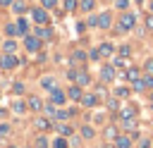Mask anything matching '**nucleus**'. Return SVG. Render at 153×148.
<instances>
[{
    "mask_svg": "<svg viewBox=\"0 0 153 148\" xmlns=\"http://www.w3.org/2000/svg\"><path fill=\"white\" fill-rule=\"evenodd\" d=\"M67 79H69V81H74V84H76V86H81V88L91 84V76H88V72H86V69H69V72H67Z\"/></svg>",
    "mask_w": 153,
    "mask_h": 148,
    "instance_id": "f257e3e1",
    "label": "nucleus"
},
{
    "mask_svg": "<svg viewBox=\"0 0 153 148\" xmlns=\"http://www.w3.org/2000/svg\"><path fill=\"white\" fill-rule=\"evenodd\" d=\"M134 24H136V17H134L131 12H124V14L120 17V21H117V31H120V33L131 31V29H134Z\"/></svg>",
    "mask_w": 153,
    "mask_h": 148,
    "instance_id": "f03ea898",
    "label": "nucleus"
},
{
    "mask_svg": "<svg viewBox=\"0 0 153 148\" xmlns=\"http://www.w3.org/2000/svg\"><path fill=\"white\" fill-rule=\"evenodd\" d=\"M48 103H50V105H55V107H57V105H65V103H67L65 91H62V88H53V91L48 93Z\"/></svg>",
    "mask_w": 153,
    "mask_h": 148,
    "instance_id": "7ed1b4c3",
    "label": "nucleus"
},
{
    "mask_svg": "<svg viewBox=\"0 0 153 148\" xmlns=\"http://www.w3.org/2000/svg\"><path fill=\"white\" fill-rule=\"evenodd\" d=\"M0 67H2L5 72H12V69L19 67V57H17V55H2V57H0Z\"/></svg>",
    "mask_w": 153,
    "mask_h": 148,
    "instance_id": "20e7f679",
    "label": "nucleus"
},
{
    "mask_svg": "<svg viewBox=\"0 0 153 148\" xmlns=\"http://www.w3.org/2000/svg\"><path fill=\"white\" fill-rule=\"evenodd\" d=\"M24 103H26V110H29V112H43V105H45L38 95H29Z\"/></svg>",
    "mask_w": 153,
    "mask_h": 148,
    "instance_id": "39448f33",
    "label": "nucleus"
},
{
    "mask_svg": "<svg viewBox=\"0 0 153 148\" xmlns=\"http://www.w3.org/2000/svg\"><path fill=\"white\" fill-rule=\"evenodd\" d=\"M31 17H33V21L38 26H45L48 24V10H43V7H33L31 10Z\"/></svg>",
    "mask_w": 153,
    "mask_h": 148,
    "instance_id": "423d86ee",
    "label": "nucleus"
},
{
    "mask_svg": "<svg viewBox=\"0 0 153 148\" xmlns=\"http://www.w3.org/2000/svg\"><path fill=\"white\" fill-rule=\"evenodd\" d=\"M24 48H26V53H38L41 50V41L36 38V36H24Z\"/></svg>",
    "mask_w": 153,
    "mask_h": 148,
    "instance_id": "0eeeda50",
    "label": "nucleus"
},
{
    "mask_svg": "<svg viewBox=\"0 0 153 148\" xmlns=\"http://www.w3.org/2000/svg\"><path fill=\"white\" fill-rule=\"evenodd\" d=\"M65 95H67V100L79 103V100H81V95H84V88H81V86H76V84H72V86L65 91Z\"/></svg>",
    "mask_w": 153,
    "mask_h": 148,
    "instance_id": "6e6552de",
    "label": "nucleus"
},
{
    "mask_svg": "<svg viewBox=\"0 0 153 148\" xmlns=\"http://www.w3.org/2000/svg\"><path fill=\"white\" fill-rule=\"evenodd\" d=\"M122 76H124V81L134 84V81H139V79H141V69H139V67H131V64H129V67L124 69V74H122Z\"/></svg>",
    "mask_w": 153,
    "mask_h": 148,
    "instance_id": "1a4fd4ad",
    "label": "nucleus"
},
{
    "mask_svg": "<svg viewBox=\"0 0 153 148\" xmlns=\"http://www.w3.org/2000/svg\"><path fill=\"white\" fill-rule=\"evenodd\" d=\"M53 127H55V131H57L62 138H69V136H74V127H69V124H65V122H55Z\"/></svg>",
    "mask_w": 153,
    "mask_h": 148,
    "instance_id": "9d476101",
    "label": "nucleus"
},
{
    "mask_svg": "<svg viewBox=\"0 0 153 148\" xmlns=\"http://www.w3.org/2000/svg\"><path fill=\"white\" fill-rule=\"evenodd\" d=\"M112 148H134V141L129 138V134H120L112 141Z\"/></svg>",
    "mask_w": 153,
    "mask_h": 148,
    "instance_id": "9b49d317",
    "label": "nucleus"
},
{
    "mask_svg": "<svg viewBox=\"0 0 153 148\" xmlns=\"http://www.w3.org/2000/svg\"><path fill=\"white\" fill-rule=\"evenodd\" d=\"M115 115H117L120 119H131V117H136V107H134V105H122Z\"/></svg>",
    "mask_w": 153,
    "mask_h": 148,
    "instance_id": "f8f14e48",
    "label": "nucleus"
},
{
    "mask_svg": "<svg viewBox=\"0 0 153 148\" xmlns=\"http://www.w3.org/2000/svg\"><path fill=\"white\" fill-rule=\"evenodd\" d=\"M33 36H36L41 43H43V41H50V38H53V29H50V26H36V33H33Z\"/></svg>",
    "mask_w": 153,
    "mask_h": 148,
    "instance_id": "ddd939ff",
    "label": "nucleus"
},
{
    "mask_svg": "<svg viewBox=\"0 0 153 148\" xmlns=\"http://www.w3.org/2000/svg\"><path fill=\"white\" fill-rule=\"evenodd\" d=\"M79 103H81V105H84V107H96V105H98V103H100V98H98V95H96V93H84V95H81V100H79Z\"/></svg>",
    "mask_w": 153,
    "mask_h": 148,
    "instance_id": "4468645a",
    "label": "nucleus"
},
{
    "mask_svg": "<svg viewBox=\"0 0 153 148\" xmlns=\"http://www.w3.org/2000/svg\"><path fill=\"white\" fill-rule=\"evenodd\" d=\"M100 79H103L105 84H110V81L115 79V67H112V64H103V67H100Z\"/></svg>",
    "mask_w": 153,
    "mask_h": 148,
    "instance_id": "2eb2a0df",
    "label": "nucleus"
},
{
    "mask_svg": "<svg viewBox=\"0 0 153 148\" xmlns=\"http://www.w3.org/2000/svg\"><path fill=\"white\" fill-rule=\"evenodd\" d=\"M33 127H36V131H48V129H53V122L48 117H36L33 119Z\"/></svg>",
    "mask_w": 153,
    "mask_h": 148,
    "instance_id": "dca6fc26",
    "label": "nucleus"
},
{
    "mask_svg": "<svg viewBox=\"0 0 153 148\" xmlns=\"http://www.w3.org/2000/svg\"><path fill=\"white\" fill-rule=\"evenodd\" d=\"M103 136H105L108 141H115V138L120 136V129H117L115 124H105V127H103Z\"/></svg>",
    "mask_w": 153,
    "mask_h": 148,
    "instance_id": "f3484780",
    "label": "nucleus"
},
{
    "mask_svg": "<svg viewBox=\"0 0 153 148\" xmlns=\"http://www.w3.org/2000/svg\"><path fill=\"white\" fill-rule=\"evenodd\" d=\"M0 48H2L5 55H14V50H17V41H14V38H7V41L0 43Z\"/></svg>",
    "mask_w": 153,
    "mask_h": 148,
    "instance_id": "a211bd4d",
    "label": "nucleus"
},
{
    "mask_svg": "<svg viewBox=\"0 0 153 148\" xmlns=\"http://www.w3.org/2000/svg\"><path fill=\"white\" fill-rule=\"evenodd\" d=\"M96 136V131H93V127L91 124H84V127H79V138H84V141H91Z\"/></svg>",
    "mask_w": 153,
    "mask_h": 148,
    "instance_id": "6ab92c4d",
    "label": "nucleus"
},
{
    "mask_svg": "<svg viewBox=\"0 0 153 148\" xmlns=\"http://www.w3.org/2000/svg\"><path fill=\"white\" fill-rule=\"evenodd\" d=\"M112 53H115V45L112 43H100L98 45V55L100 57H112Z\"/></svg>",
    "mask_w": 153,
    "mask_h": 148,
    "instance_id": "aec40b11",
    "label": "nucleus"
},
{
    "mask_svg": "<svg viewBox=\"0 0 153 148\" xmlns=\"http://www.w3.org/2000/svg\"><path fill=\"white\" fill-rule=\"evenodd\" d=\"M10 7H12V12H17V14H24V12L29 10V5H26L24 0H14V2L10 5Z\"/></svg>",
    "mask_w": 153,
    "mask_h": 148,
    "instance_id": "412c9836",
    "label": "nucleus"
},
{
    "mask_svg": "<svg viewBox=\"0 0 153 148\" xmlns=\"http://www.w3.org/2000/svg\"><path fill=\"white\" fill-rule=\"evenodd\" d=\"M110 24H112V17L110 14H98V29H110Z\"/></svg>",
    "mask_w": 153,
    "mask_h": 148,
    "instance_id": "4be33fe9",
    "label": "nucleus"
},
{
    "mask_svg": "<svg viewBox=\"0 0 153 148\" xmlns=\"http://www.w3.org/2000/svg\"><path fill=\"white\" fill-rule=\"evenodd\" d=\"M41 86H43V88H45L48 93H50L53 88H57V86H55V79H53V76H43V79H41Z\"/></svg>",
    "mask_w": 153,
    "mask_h": 148,
    "instance_id": "5701e85b",
    "label": "nucleus"
},
{
    "mask_svg": "<svg viewBox=\"0 0 153 148\" xmlns=\"http://www.w3.org/2000/svg\"><path fill=\"white\" fill-rule=\"evenodd\" d=\"M129 93H131V88H127V86H117V88H115V98H117V100L129 98Z\"/></svg>",
    "mask_w": 153,
    "mask_h": 148,
    "instance_id": "b1692460",
    "label": "nucleus"
},
{
    "mask_svg": "<svg viewBox=\"0 0 153 148\" xmlns=\"http://www.w3.org/2000/svg\"><path fill=\"white\" fill-rule=\"evenodd\" d=\"M122 127H124V131H129V134L136 131V127H139V124H136V117H131V119H122Z\"/></svg>",
    "mask_w": 153,
    "mask_h": 148,
    "instance_id": "393cba45",
    "label": "nucleus"
},
{
    "mask_svg": "<svg viewBox=\"0 0 153 148\" xmlns=\"http://www.w3.org/2000/svg\"><path fill=\"white\" fill-rule=\"evenodd\" d=\"M17 29H19L22 36H26V33H29V21H26L24 17H19V19H17Z\"/></svg>",
    "mask_w": 153,
    "mask_h": 148,
    "instance_id": "a878e982",
    "label": "nucleus"
},
{
    "mask_svg": "<svg viewBox=\"0 0 153 148\" xmlns=\"http://www.w3.org/2000/svg\"><path fill=\"white\" fill-rule=\"evenodd\" d=\"M110 64H112L115 69H127V67H129V62H127L124 57H120V55H117V57H115V60H112Z\"/></svg>",
    "mask_w": 153,
    "mask_h": 148,
    "instance_id": "bb28decb",
    "label": "nucleus"
},
{
    "mask_svg": "<svg viewBox=\"0 0 153 148\" xmlns=\"http://www.w3.org/2000/svg\"><path fill=\"white\" fill-rule=\"evenodd\" d=\"M12 112H14V115H24V112H26V103H24V100L12 103Z\"/></svg>",
    "mask_w": 153,
    "mask_h": 148,
    "instance_id": "cd10ccee",
    "label": "nucleus"
},
{
    "mask_svg": "<svg viewBox=\"0 0 153 148\" xmlns=\"http://www.w3.org/2000/svg\"><path fill=\"white\" fill-rule=\"evenodd\" d=\"M43 112H45V117H48V119H55L57 107H55V105H50V103H45V105H43Z\"/></svg>",
    "mask_w": 153,
    "mask_h": 148,
    "instance_id": "c85d7f7f",
    "label": "nucleus"
},
{
    "mask_svg": "<svg viewBox=\"0 0 153 148\" xmlns=\"http://www.w3.org/2000/svg\"><path fill=\"white\" fill-rule=\"evenodd\" d=\"M50 148H69V138H62V136H57V138L50 143Z\"/></svg>",
    "mask_w": 153,
    "mask_h": 148,
    "instance_id": "c756f323",
    "label": "nucleus"
},
{
    "mask_svg": "<svg viewBox=\"0 0 153 148\" xmlns=\"http://www.w3.org/2000/svg\"><path fill=\"white\" fill-rule=\"evenodd\" d=\"M5 33H7V38H14V36H19V29H17V24H5Z\"/></svg>",
    "mask_w": 153,
    "mask_h": 148,
    "instance_id": "7c9ffc66",
    "label": "nucleus"
},
{
    "mask_svg": "<svg viewBox=\"0 0 153 148\" xmlns=\"http://www.w3.org/2000/svg\"><path fill=\"white\" fill-rule=\"evenodd\" d=\"M96 7V0H79V10H84V12H91Z\"/></svg>",
    "mask_w": 153,
    "mask_h": 148,
    "instance_id": "2f4dec72",
    "label": "nucleus"
},
{
    "mask_svg": "<svg viewBox=\"0 0 153 148\" xmlns=\"http://www.w3.org/2000/svg\"><path fill=\"white\" fill-rule=\"evenodd\" d=\"M136 148H153V141H151L148 136H141V138L136 141Z\"/></svg>",
    "mask_w": 153,
    "mask_h": 148,
    "instance_id": "473e14b6",
    "label": "nucleus"
},
{
    "mask_svg": "<svg viewBox=\"0 0 153 148\" xmlns=\"http://www.w3.org/2000/svg\"><path fill=\"white\" fill-rule=\"evenodd\" d=\"M10 134H12V127H10L7 122H2V124H0V138H7Z\"/></svg>",
    "mask_w": 153,
    "mask_h": 148,
    "instance_id": "72a5a7b5",
    "label": "nucleus"
},
{
    "mask_svg": "<svg viewBox=\"0 0 153 148\" xmlns=\"http://www.w3.org/2000/svg\"><path fill=\"white\" fill-rule=\"evenodd\" d=\"M76 5H79L76 0H65V2H62V7H65V12H74V10H76Z\"/></svg>",
    "mask_w": 153,
    "mask_h": 148,
    "instance_id": "f704fd0d",
    "label": "nucleus"
},
{
    "mask_svg": "<svg viewBox=\"0 0 153 148\" xmlns=\"http://www.w3.org/2000/svg\"><path fill=\"white\" fill-rule=\"evenodd\" d=\"M141 84H143V88H153V74H143Z\"/></svg>",
    "mask_w": 153,
    "mask_h": 148,
    "instance_id": "c9c22d12",
    "label": "nucleus"
},
{
    "mask_svg": "<svg viewBox=\"0 0 153 148\" xmlns=\"http://www.w3.org/2000/svg\"><path fill=\"white\" fill-rule=\"evenodd\" d=\"M117 53H120V57H124V60H127V57L131 55V48H129V45H120V48H117Z\"/></svg>",
    "mask_w": 153,
    "mask_h": 148,
    "instance_id": "e433bc0d",
    "label": "nucleus"
},
{
    "mask_svg": "<svg viewBox=\"0 0 153 148\" xmlns=\"http://www.w3.org/2000/svg\"><path fill=\"white\" fill-rule=\"evenodd\" d=\"M108 110L117 112V110H120V100H117V98H108Z\"/></svg>",
    "mask_w": 153,
    "mask_h": 148,
    "instance_id": "4c0bfd02",
    "label": "nucleus"
},
{
    "mask_svg": "<svg viewBox=\"0 0 153 148\" xmlns=\"http://www.w3.org/2000/svg\"><path fill=\"white\" fill-rule=\"evenodd\" d=\"M33 148H48V138H45V136H36Z\"/></svg>",
    "mask_w": 153,
    "mask_h": 148,
    "instance_id": "58836bf2",
    "label": "nucleus"
},
{
    "mask_svg": "<svg viewBox=\"0 0 153 148\" xmlns=\"http://www.w3.org/2000/svg\"><path fill=\"white\" fill-rule=\"evenodd\" d=\"M72 60H74V62H84V60H86V53H84V50H74Z\"/></svg>",
    "mask_w": 153,
    "mask_h": 148,
    "instance_id": "ea45409f",
    "label": "nucleus"
},
{
    "mask_svg": "<svg viewBox=\"0 0 153 148\" xmlns=\"http://www.w3.org/2000/svg\"><path fill=\"white\" fill-rule=\"evenodd\" d=\"M115 7H117V10H122V12H127V7H129V0H115Z\"/></svg>",
    "mask_w": 153,
    "mask_h": 148,
    "instance_id": "a19ab883",
    "label": "nucleus"
},
{
    "mask_svg": "<svg viewBox=\"0 0 153 148\" xmlns=\"http://www.w3.org/2000/svg\"><path fill=\"white\" fill-rule=\"evenodd\" d=\"M12 91H14L17 95H22V93H24V84H22V81H14V86H12Z\"/></svg>",
    "mask_w": 153,
    "mask_h": 148,
    "instance_id": "79ce46f5",
    "label": "nucleus"
},
{
    "mask_svg": "<svg viewBox=\"0 0 153 148\" xmlns=\"http://www.w3.org/2000/svg\"><path fill=\"white\" fill-rule=\"evenodd\" d=\"M57 5V0H41V7L43 10H50V7H55Z\"/></svg>",
    "mask_w": 153,
    "mask_h": 148,
    "instance_id": "37998d69",
    "label": "nucleus"
},
{
    "mask_svg": "<svg viewBox=\"0 0 153 148\" xmlns=\"http://www.w3.org/2000/svg\"><path fill=\"white\" fill-rule=\"evenodd\" d=\"M143 69H146V74H153V57H151V60H146Z\"/></svg>",
    "mask_w": 153,
    "mask_h": 148,
    "instance_id": "c03bdc74",
    "label": "nucleus"
},
{
    "mask_svg": "<svg viewBox=\"0 0 153 148\" xmlns=\"http://www.w3.org/2000/svg\"><path fill=\"white\" fill-rule=\"evenodd\" d=\"M96 95H98V98H103V95H108V91H105L103 86H96Z\"/></svg>",
    "mask_w": 153,
    "mask_h": 148,
    "instance_id": "a18cd8bd",
    "label": "nucleus"
},
{
    "mask_svg": "<svg viewBox=\"0 0 153 148\" xmlns=\"http://www.w3.org/2000/svg\"><path fill=\"white\" fill-rule=\"evenodd\" d=\"M88 57H91V60H100V55H98V48H93V50L88 53Z\"/></svg>",
    "mask_w": 153,
    "mask_h": 148,
    "instance_id": "49530a36",
    "label": "nucleus"
},
{
    "mask_svg": "<svg viewBox=\"0 0 153 148\" xmlns=\"http://www.w3.org/2000/svg\"><path fill=\"white\" fill-rule=\"evenodd\" d=\"M86 24H88V26H96V24H98V17H96V14H93V17H88V21H86Z\"/></svg>",
    "mask_w": 153,
    "mask_h": 148,
    "instance_id": "de8ad7c7",
    "label": "nucleus"
},
{
    "mask_svg": "<svg viewBox=\"0 0 153 148\" xmlns=\"http://www.w3.org/2000/svg\"><path fill=\"white\" fill-rule=\"evenodd\" d=\"M146 26H148V29H153V14H148V17H146Z\"/></svg>",
    "mask_w": 153,
    "mask_h": 148,
    "instance_id": "09e8293b",
    "label": "nucleus"
},
{
    "mask_svg": "<svg viewBox=\"0 0 153 148\" xmlns=\"http://www.w3.org/2000/svg\"><path fill=\"white\" fill-rule=\"evenodd\" d=\"M7 115H10V110H7V107H0V119H5Z\"/></svg>",
    "mask_w": 153,
    "mask_h": 148,
    "instance_id": "8fccbe9b",
    "label": "nucleus"
},
{
    "mask_svg": "<svg viewBox=\"0 0 153 148\" xmlns=\"http://www.w3.org/2000/svg\"><path fill=\"white\" fill-rule=\"evenodd\" d=\"M12 2H14V0H0V7H10Z\"/></svg>",
    "mask_w": 153,
    "mask_h": 148,
    "instance_id": "3c124183",
    "label": "nucleus"
},
{
    "mask_svg": "<svg viewBox=\"0 0 153 148\" xmlns=\"http://www.w3.org/2000/svg\"><path fill=\"white\" fill-rule=\"evenodd\" d=\"M100 148H112V143H105V146H100Z\"/></svg>",
    "mask_w": 153,
    "mask_h": 148,
    "instance_id": "603ef678",
    "label": "nucleus"
},
{
    "mask_svg": "<svg viewBox=\"0 0 153 148\" xmlns=\"http://www.w3.org/2000/svg\"><path fill=\"white\" fill-rule=\"evenodd\" d=\"M148 7H151V14H153V0H151V5H148Z\"/></svg>",
    "mask_w": 153,
    "mask_h": 148,
    "instance_id": "864d4df0",
    "label": "nucleus"
},
{
    "mask_svg": "<svg viewBox=\"0 0 153 148\" xmlns=\"http://www.w3.org/2000/svg\"><path fill=\"white\" fill-rule=\"evenodd\" d=\"M7 148H17V146H7Z\"/></svg>",
    "mask_w": 153,
    "mask_h": 148,
    "instance_id": "5fc2aeb1",
    "label": "nucleus"
},
{
    "mask_svg": "<svg viewBox=\"0 0 153 148\" xmlns=\"http://www.w3.org/2000/svg\"><path fill=\"white\" fill-rule=\"evenodd\" d=\"M151 100H153V93H151Z\"/></svg>",
    "mask_w": 153,
    "mask_h": 148,
    "instance_id": "6e6d98bb",
    "label": "nucleus"
},
{
    "mask_svg": "<svg viewBox=\"0 0 153 148\" xmlns=\"http://www.w3.org/2000/svg\"><path fill=\"white\" fill-rule=\"evenodd\" d=\"M0 95H2V91H0Z\"/></svg>",
    "mask_w": 153,
    "mask_h": 148,
    "instance_id": "4d7b16f0",
    "label": "nucleus"
},
{
    "mask_svg": "<svg viewBox=\"0 0 153 148\" xmlns=\"http://www.w3.org/2000/svg\"><path fill=\"white\" fill-rule=\"evenodd\" d=\"M0 43H2V41H0Z\"/></svg>",
    "mask_w": 153,
    "mask_h": 148,
    "instance_id": "13d9d810",
    "label": "nucleus"
}]
</instances>
